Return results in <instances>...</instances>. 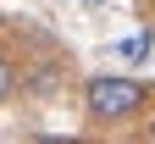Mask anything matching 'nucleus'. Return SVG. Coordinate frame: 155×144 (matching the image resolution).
<instances>
[{
  "mask_svg": "<svg viewBox=\"0 0 155 144\" xmlns=\"http://www.w3.org/2000/svg\"><path fill=\"white\" fill-rule=\"evenodd\" d=\"M22 89V72H17V55L11 50H0V105H6V100Z\"/></svg>",
  "mask_w": 155,
  "mask_h": 144,
  "instance_id": "obj_2",
  "label": "nucleus"
},
{
  "mask_svg": "<svg viewBox=\"0 0 155 144\" xmlns=\"http://www.w3.org/2000/svg\"><path fill=\"white\" fill-rule=\"evenodd\" d=\"M33 144H78V139H61V133H45V139H33Z\"/></svg>",
  "mask_w": 155,
  "mask_h": 144,
  "instance_id": "obj_4",
  "label": "nucleus"
},
{
  "mask_svg": "<svg viewBox=\"0 0 155 144\" xmlns=\"http://www.w3.org/2000/svg\"><path fill=\"white\" fill-rule=\"evenodd\" d=\"M144 105H150V89L139 83V78L100 72V78L83 83V111H89L94 122H127V116H139Z\"/></svg>",
  "mask_w": 155,
  "mask_h": 144,
  "instance_id": "obj_1",
  "label": "nucleus"
},
{
  "mask_svg": "<svg viewBox=\"0 0 155 144\" xmlns=\"http://www.w3.org/2000/svg\"><path fill=\"white\" fill-rule=\"evenodd\" d=\"M144 144H155V111H150V122H144Z\"/></svg>",
  "mask_w": 155,
  "mask_h": 144,
  "instance_id": "obj_5",
  "label": "nucleus"
},
{
  "mask_svg": "<svg viewBox=\"0 0 155 144\" xmlns=\"http://www.w3.org/2000/svg\"><path fill=\"white\" fill-rule=\"evenodd\" d=\"M150 55V33H133V39H122V61H144Z\"/></svg>",
  "mask_w": 155,
  "mask_h": 144,
  "instance_id": "obj_3",
  "label": "nucleus"
}]
</instances>
